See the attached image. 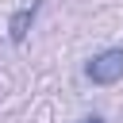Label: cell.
Instances as JSON below:
<instances>
[{
  "mask_svg": "<svg viewBox=\"0 0 123 123\" xmlns=\"http://www.w3.org/2000/svg\"><path fill=\"white\" fill-rule=\"evenodd\" d=\"M85 77L92 85H115V81H123V46H111V50H100L96 58H88Z\"/></svg>",
  "mask_w": 123,
  "mask_h": 123,
  "instance_id": "obj_1",
  "label": "cell"
},
{
  "mask_svg": "<svg viewBox=\"0 0 123 123\" xmlns=\"http://www.w3.org/2000/svg\"><path fill=\"white\" fill-rule=\"evenodd\" d=\"M38 8H42V0H35V4H27V8H19V12L12 15V23H8V35H12V42H23V38H27V31H31V23H35Z\"/></svg>",
  "mask_w": 123,
  "mask_h": 123,
  "instance_id": "obj_2",
  "label": "cell"
},
{
  "mask_svg": "<svg viewBox=\"0 0 123 123\" xmlns=\"http://www.w3.org/2000/svg\"><path fill=\"white\" fill-rule=\"evenodd\" d=\"M81 123H104V119H100V115H85Z\"/></svg>",
  "mask_w": 123,
  "mask_h": 123,
  "instance_id": "obj_3",
  "label": "cell"
}]
</instances>
